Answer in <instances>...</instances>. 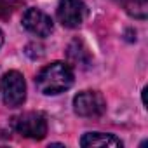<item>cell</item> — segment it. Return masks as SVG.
I'll return each instance as SVG.
<instances>
[{"label":"cell","instance_id":"obj_1","mask_svg":"<svg viewBox=\"0 0 148 148\" xmlns=\"http://www.w3.org/2000/svg\"><path fill=\"white\" fill-rule=\"evenodd\" d=\"M75 75L68 63L54 61L47 66H44L35 79L37 89L45 96H56L64 91H68L73 86Z\"/></svg>","mask_w":148,"mask_h":148},{"label":"cell","instance_id":"obj_2","mask_svg":"<svg viewBox=\"0 0 148 148\" xmlns=\"http://www.w3.org/2000/svg\"><path fill=\"white\" fill-rule=\"evenodd\" d=\"M0 94L2 101L9 108H18L25 103L26 99V82L25 77L19 71L11 70L4 73L2 80H0Z\"/></svg>","mask_w":148,"mask_h":148},{"label":"cell","instance_id":"obj_3","mask_svg":"<svg viewBox=\"0 0 148 148\" xmlns=\"http://www.w3.org/2000/svg\"><path fill=\"white\" fill-rule=\"evenodd\" d=\"M11 127L30 139H44L47 134V120L40 112H25L11 119Z\"/></svg>","mask_w":148,"mask_h":148},{"label":"cell","instance_id":"obj_4","mask_svg":"<svg viewBox=\"0 0 148 148\" xmlns=\"http://www.w3.org/2000/svg\"><path fill=\"white\" fill-rule=\"evenodd\" d=\"M73 110L80 117H101L106 112V101L98 91H82L73 98Z\"/></svg>","mask_w":148,"mask_h":148},{"label":"cell","instance_id":"obj_5","mask_svg":"<svg viewBox=\"0 0 148 148\" xmlns=\"http://www.w3.org/2000/svg\"><path fill=\"white\" fill-rule=\"evenodd\" d=\"M56 16L64 28H79L87 18V5L82 0H61Z\"/></svg>","mask_w":148,"mask_h":148},{"label":"cell","instance_id":"obj_6","mask_svg":"<svg viewBox=\"0 0 148 148\" xmlns=\"http://www.w3.org/2000/svg\"><path fill=\"white\" fill-rule=\"evenodd\" d=\"M23 26L26 32H30L35 37L45 38L52 33V19L40 9H28L23 16Z\"/></svg>","mask_w":148,"mask_h":148},{"label":"cell","instance_id":"obj_7","mask_svg":"<svg viewBox=\"0 0 148 148\" xmlns=\"http://www.w3.org/2000/svg\"><path fill=\"white\" fill-rule=\"evenodd\" d=\"M66 58H68V64L70 66H75V68H80V70H86L91 66L92 63V58H91V52L89 49L84 45L82 40L75 38L66 49Z\"/></svg>","mask_w":148,"mask_h":148},{"label":"cell","instance_id":"obj_8","mask_svg":"<svg viewBox=\"0 0 148 148\" xmlns=\"http://www.w3.org/2000/svg\"><path fill=\"white\" fill-rule=\"evenodd\" d=\"M80 146L84 148H96V146H113V148H120L122 141L119 138H115L113 134H106V132H87L82 136L80 139Z\"/></svg>","mask_w":148,"mask_h":148},{"label":"cell","instance_id":"obj_9","mask_svg":"<svg viewBox=\"0 0 148 148\" xmlns=\"http://www.w3.org/2000/svg\"><path fill=\"white\" fill-rule=\"evenodd\" d=\"M124 7V11L136 18V19H146L148 16V0H117Z\"/></svg>","mask_w":148,"mask_h":148},{"label":"cell","instance_id":"obj_10","mask_svg":"<svg viewBox=\"0 0 148 148\" xmlns=\"http://www.w3.org/2000/svg\"><path fill=\"white\" fill-rule=\"evenodd\" d=\"M2 44H4V33L0 32V47H2Z\"/></svg>","mask_w":148,"mask_h":148}]
</instances>
